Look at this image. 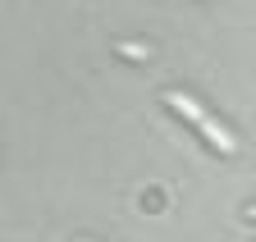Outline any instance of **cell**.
Instances as JSON below:
<instances>
[{
    "label": "cell",
    "instance_id": "1",
    "mask_svg": "<svg viewBox=\"0 0 256 242\" xmlns=\"http://www.w3.org/2000/svg\"><path fill=\"white\" fill-rule=\"evenodd\" d=\"M197 128L206 133V142H210L215 151H224V156H229V151H238V142H234V133H229V128H220V124H215V119H210V114L202 119V124H197Z\"/></svg>",
    "mask_w": 256,
    "mask_h": 242
},
{
    "label": "cell",
    "instance_id": "2",
    "mask_svg": "<svg viewBox=\"0 0 256 242\" xmlns=\"http://www.w3.org/2000/svg\"><path fill=\"white\" fill-rule=\"evenodd\" d=\"M165 105H170V110H178L188 124H202V119H206V110L192 101V96H183V92H165Z\"/></svg>",
    "mask_w": 256,
    "mask_h": 242
},
{
    "label": "cell",
    "instance_id": "3",
    "mask_svg": "<svg viewBox=\"0 0 256 242\" xmlns=\"http://www.w3.org/2000/svg\"><path fill=\"white\" fill-rule=\"evenodd\" d=\"M252 220H256V206H252Z\"/></svg>",
    "mask_w": 256,
    "mask_h": 242
}]
</instances>
